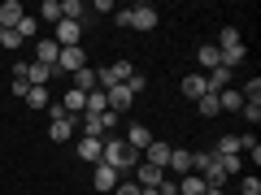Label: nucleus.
Here are the masks:
<instances>
[{
    "label": "nucleus",
    "instance_id": "obj_1",
    "mask_svg": "<svg viewBox=\"0 0 261 195\" xmlns=\"http://www.w3.org/2000/svg\"><path fill=\"white\" fill-rule=\"evenodd\" d=\"M100 165L118 169V174H130V169L140 165V152L130 148L126 139H118V135H109V139L100 143Z\"/></svg>",
    "mask_w": 261,
    "mask_h": 195
},
{
    "label": "nucleus",
    "instance_id": "obj_2",
    "mask_svg": "<svg viewBox=\"0 0 261 195\" xmlns=\"http://www.w3.org/2000/svg\"><path fill=\"white\" fill-rule=\"evenodd\" d=\"M113 113H83V139H109V130H113Z\"/></svg>",
    "mask_w": 261,
    "mask_h": 195
},
{
    "label": "nucleus",
    "instance_id": "obj_3",
    "mask_svg": "<svg viewBox=\"0 0 261 195\" xmlns=\"http://www.w3.org/2000/svg\"><path fill=\"white\" fill-rule=\"evenodd\" d=\"M130 74H135V65H130V61H113V65H105V70H96V78H100V91H109V87L126 83Z\"/></svg>",
    "mask_w": 261,
    "mask_h": 195
},
{
    "label": "nucleus",
    "instance_id": "obj_4",
    "mask_svg": "<svg viewBox=\"0 0 261 195\" xmlns=\"http://www.w3.org/2000/svg\"><path fill=\"white\" fill-rule=\"evenodd\" d=\"M83 65H87L83 48H61V56H57V74H79Z\"/></svg>",
    "mask_w": 261,
    "mask_h": 195
},
{
    "label": "nucleus",
    "instance_id": "obj_5",
    "mask_svg": "<svg viewBox=\"0 0 261 195\" xmlns=\"http://www.w3.org/2000/svg\"><path fill=\"white\" fill-rule=\"evenodd\" d=\"M79 35H83V22H57V35H53V44L57 48H79Z\"/></svg>",
    "mask_w": 261,
    "mask_h": 195
},
{
    "label": "nucleus",
    "instance_id": "obj_6",
    "mask_svg": "<svg viewBox=\"0 0 261 195\" xmlns=\"http://www.w3.org/2000/svg\"><path fill=\"white\" fill-rule=\"evenodd\" d=\"M157 18H161V13L152 9V5H130V30H152Z\"/></svg>",
    "mask_w": 261,
    "mask_h": 195
},
{
    "label": "nucleus",
    "instance_id": "obj_7",
    "mask_svg": "<svg viewBox=\"0 0 261 195\" xmlns=\"http://www.w3.org/2000/svg\"><path fill=\"white\" fill-rule=\"evenodd\" d=\"M130 174H135V186H161V182H166V169L148 165V160H140V165L130 169Z\"/></svg>",
    "mask_w": 261,
    "mask_h": 195
},
{
    "label": "nucleus",
    "instance_id": "obj_8",
    "mask_svg": "<svg viewBox=\"0 0 261 195\" xmlns=\"http://www.w3.org/2000/svg\"><path fill=\"white\" fill-rule=\"evenodd\" d=\"M105 100H109V113H130L135 95L126 91V83H118V87H109V91H105Z\"/></svg>",
    "mask_w": 261,
    "mask_h": 195
},
{
    "label": "nucleus",
    "instance_id": "obj_9",
    "mask_svg": "<svg viewBox=\"0 0 261 195\" xmlns=\"http://www.w3.org/2000/svg\"><path fill=\"white\" fill-rule=\"evenodd\" d=\"M170 152H174V148H170V143H161V139H152L148 148L140 152V160H148V165H157V169H166V165H170Z\"/></svg>",
    "mask_w": 261,
    "mask_h": 195
},
{
    "label": "nucleus",
    "instance_id": "obj_10",
    "mask_svg": "<svg viewBox=\"0 0 261 195\" xmlns=\"http://www.w3.org/2000/svg\"><path fill=\"white\" fill-rule=\"evenodd\" d=\"M18 70H22V78H27V87H48V83H53V74H57V70H48V65H18Z\"/></svg>",
    "mask_w": 261,
    "mask_h": 195
},
{
    "label": "nucleus",
    "instance_id": "obj_11",
    "mask_svg": "<svg viewBox=\"0 0 261 195\" xmlns=\"http://www.w3.org/2000/svg\"><path fill=\"white\" fill-rule=\"evenodd\" d=\"M22 13H27L22 0H0V30H13L22 22Z\"/></svg>",
    "mask_w": 261,
    "mask_h": 195
},
{
    "label": "nucleus",
    "instance_id": "obj_12",
    "mask_svg": "<svg viewBox=\"0 0 261 195\" xmlns=\"http://www.w3.org/2000/svg\"><path fill=\"white\" fill-rule=\"evenodd\" d=\"M74 126H79V117H53V121H48V139L65 143L70 135H74Z\"/></svg>",
    "mask_w": 261,
    "mask_h": 195
},
{
    "label": "nucleus",
    "instance_id": "obj_13",
    "mask_svg": "<svg viewBox=\"0 0 261 195\" xmlns=\"http://www.w3.org/2000/svg\"><path fill=\"white\" fill-rule=\"evenodd\" d=\"M118 182H122L118 169H109V165H96V169H92V186H96V191H113Z\"/></svg>",
    "mask_w": 261,
    "mask_h": 195
},
{
    "label": "nucleus",
    "instance_id": "obj_14",
    "mask_svg": "<svg viewBox=\"0 0 261 195\" xmlns=\"http://www.w3.org/2000/svg\"><path fill=\"white\" fill-rule=\"evenodd\" d=\"M205 83H209V91H226V87H231L235 83V70H226V65H218V70H209V74H205Z\"/></svg>",
    "mask_w": 261,
    "mask_h": 195
},
{
    "label": "nucleus",
    "instance_id": "obj_15",
    "mask_svg": "<svg viewBox=\"0 0 261 195\" xmlns=\"http://www.w3.org/2000/svg\"><path fill=\"white\" fill-rule=\"evenodd\" d=\"M166 174H178V178H183V174H192V152H187V148H174V152H170Z\"/></svg>",
    "mask_w": 261,
    "mask_h": 195
},
{
    "label": "nucleus",
    "instance_id": "obj_16",
    "mask_svg": "<svg viewBox=\"0 0 261 195\" xmlns=\"http://www.w3.org/2000/svg\"><path fill=\"white\" fill-rule=\"evenodd\" d=\"M57 56H61V48H57L53 39H39V44H35V61H39V65L57 70Z\"/></svg>",
    "mask_w": 261,
    "mask_h": 195
},
{
    "label": "nucleus",
    "instance_id": "obj_17",
    "mask_svg": "<svg viewBox=\"0 0 261 195\" xmlns=\"http://www.w3.org/2000/svg\"><path fill=\"white\" fill-rule=\"evenodd\" d=\"M70 78H74V91H96V87H100V78H96V70H92V65H83V70H79V74H70Z\"/></svg>",
    "mask_w": 261,
    "mask_h": 195
},
{
    "label": "nucleus",
    "instance_id": "obj_18",
    "mask_svg": "<svg viewBox=\"0 0 261 195\" xmlns=\"http://www.w3.org/2000/svg\"><path fill=\"white\" fill-rule=\"evenodd\" d=\"M205 91H209L205 74H183V95H187V100H200Z\"/></svg>",
    "mask_w": 261,
    "mask_h": 195
},
{
    "label": "nucleus",
    "instance_id": "obj_19",
    "mask_svg": "<svg viewBox=\"0 0 261 195\" xmlns=\"http://www.w3.org/2000/svg\"><path fill=\"white\" fill-rule=\"evenodd\" d=\"M61 109L70 113V117H83V109H87V95L70 87V91H65V100H61Z\"/></svg>",
    "mask_w": 261,
    "mask_h": 195
},
{
    "label": "nucleus",
    "instance_id": "obj_20",
    "mask_svg": "<svg viewBox=\"0 0 261 195\" xmlns=\"http://www.w3.org/2000/svg\"><path fill=\"white\" fill-rule=\"evenodd\" d=\"M209 186H205V178L200 174H183L178 178V195H205Z\"/></svg>",
    "mask_w": 261,
    "mask_h": 195
},
{
    "label": "nucleus",
    "instance_id": "obj_21",
    "mask_svg": "<svg viewBox=\"0 0 261 195\" xmlns=\"http://www.w3.org/2000/svg\"><path fill=\"white\" fill-rule=\"evenodd\" d=\"M214 48H218V52H231V48H244V39H240V30H235V26H222Z\"/></svg>",
    "mask_w": 261,
    "mask_h": 195
},
{
    "label": "nucleus",
    "instance_id": "obj_22",
    "mask_svg": "<svg viewBox=\"0 0 261 195\" xmlns=\"http://www.w3.org/2000/svg\"><path fill=\"white\" fill-rule=\"evenodd\" d=\"M13 30H18V39H22V44H31V39L39 35V18H35V13H22V22H18Z\"/></svg>",
    "mask_w": 261,
    "mask_h": 195
},
{
    "label": "nucleus",
    "instance_id": "obj_23",
    "mask_svg": "<svg viewBox=\"0 0 261 195\" xmlns=\"http://www.w3.org/2000/svg\"><path fill=\"white\" fill-rule=\"evenodd\" d=\"M126 143H130V148H135V152H144V148H148V143H152L148 126H140V121H135V126L126 130Z\"/></svg>",
    "mask_w": 261,
    "mask_h": 195
},
{
    "label": "nucleus",
    "instance_id": "obj_24",
    "mask_svg": "<svg viewBox=\"0 0 261 195\" xmlns=\"http://www.w3.org/2000/svg\"><path fill=\"white\" fill-rule=\"evenodd\" d=\"M196 61L205 65V70H218V65H222V52H218L214 44H200V48H196Z\"/></svg>",
    "mask_w": 261,
    "mask_h": 195
},
{
    "label": "nucleus",
    "instance_id": "obj_25",
    "mask_svg": "<svg viewBox=\"0 0 261 195\" xmlns=\"http://www.w3.org/2000/svg\"><path fill=\"white\" fill-rule=\"evenodd\" d=\"M79 160L100 165V139H79Z\"/></svg>",
    "mask_w": 261,
    "mask_h": 195
},
{
    "label": "nucleus",
    "instance_id": "obj_26",
    "mask_svg": "<svg viewBox=\"0 0 261 195\" xmlns=\"http://www.w3.org/2000/svg\"><path fill=\"white\" fill-rule=\"evenodd\" d=\"M235 139H240V152H248L252 165H257V160H261V143H257V135L248 130V135H235Z\"/></svg>",
    "mask_w": 261,
    "mask_h": 195
},
{
    "label": "nucleus",
    "instance_id": "obj_27",
    "mask_svg": "<svg viewBox=\"0 0 261 195\" xmlns=\"http://www.w3.org/2000/svg\"><path fill=\"white\" fill-rule=\"evenodd\" d=\"M196 109H200V117H218V113H222V109H218V95H214V91L200 95V100H196Z\"/></svg>",
    "mask_w": 261,
    "mask_h": 195
},
{
    "label": "nucleus",
    "instance_id": "obj_28",
    "mask_svg": "<svg viewBox=\"0 0 261 195\" xmlns=\"http://www.w3.org/2000/svg\"><path fill=\"white\" fill-rule=\"evenodd\" d=\"M22 100H27L31 109H48V104H53V100H48V87H31V91L22 95Z\"/></svg>",
    "mask_w": 261,
    "mask_h": 195
},
{
    "label": "nucleus",
    "instance_id": "obj_29",
    "mask_svg": "<svg viewBox=\"0 0 261 195\" xmlns=\"http://www.w3.org/2000/svg\"><path fill=\"white\" fill-rule=\"evenodd\" d=\"M83 113H109V100H105V91L96 87V91H87V109Z\"/></svg>",
    "mask_w": 261,
    "mask_h": 195
},
{
    "label": "nucleus",
    "instance_id": "obj_30",
    "mask_svg": "<svg viewBox=\"0 0 261 195\" xmlns=\"http://www.w3.org/2000/svg\"><path fill=\"white\" fill-rule=\"evenodd\" d=\"M214 156H240V139H235V135H222V139H218V152Z\"/></svg>",
    "mask_w": 261,
    "mask_h": 195
},
{
    "label": "nucleus",
    "instance_id": "obj_31",
    "mask_svg": "<svg viewBox=\"0 0 261 195\" xmlns=\"http://www.w3.org/2000/svg\"><path fill=\"white\" fill-rule=\"evenodd\" d=\"M39 13H44V22L57 26V22H61V0H44V9H39Z\"/></svg>",
    "mask_w": 261,
    "mask_h": 195
},
{
    "label": "nucleus",
    "instance_id": "obj_32",
    "mask_svg": "<svg viewBox=\"0 0 261 195\" xmlns=\"http://www.w3.org/2000/svg\"><path fill=\"white\" fill-rule=\"evenodd\" d=\"M126 91L130 95H144V91H148V78H144V74H130L126 78Z\"/></svg>",
    "mask_w": 261,
    "mask_h": 195
},
{
    "label": "nucleus",
    "instance_id": "obj_33",
    "mask_svg": "<svg viewBox=\"0 0 261 195\" xmlns=\"http://www.w3.org/2000/svg\"><path fill=\"white\" fill-rule=\"evenodd\" d=\"M240 195H261V178H240Z\"/></svg>",
    "mask_w": 261,
    "mask_h": 195
},
{
    "label": "nucleus",
    "instance_id": "obj_34",
    "mask_svg": "<svg viewBox=\"0 0 261 195\" xmlns=\"http://www.w3.org/2000/svg\"><path fill=\"white\" fill-rule=\"evenodd\" d=\"M0 48H9V52H18V48H22L18 30H0Z\"/></svg>",
    "mask_w": 261,
    "mask_h": 195
},
{
    "label": "nucleus",
    "instance_id": "obj_35",
    "mask_svg": "<svg viewBox=\"0 0 261 195\" xmlns=\"http://www.w3.org/2000/svg\"><path fill=\"white\" fill-rule=\"evenodd\" d=\"M113 26H122V30H130V9H113Z\"/></svg>",
    "mask_w": 261,
    "mask_h": 195
},
{
    "label": "nucleus",
    "instance_id": "obj_36",
    "mask_svg": "<svg viewBox=\"0 0 261 195\" xmlns=\"http://www.w3.org/2000/svg\"><path fill=\"white\" fill-rule=\"evenodd\" d=\"M240 113H244V117H248V121H252V126H257V121H261V104H244V109H240Z\"/></svg>",
    "mask_w": 261,
    "mask_h": 195
},
{
    "label": "nucleus",
    "instance_id": "obj_37",
    "mask_svg": "<svg viewBox=\"0 0 261 195\" xmlns=\"http://www.w3.org/2000/svg\"><path fill=\"white\" fill-rule=\"evenodd\" d=\"M157 195H178V182H174V178H170V174H166V182H161V186H157Z\"/></svg>",
    "mask_w": 261,
    "mask_h": 195
},
{
    "label": "nucleus",
    "instance_id": "obj_38",
    "mask_svg": "<svg viewBox=\"0 0 261 195\" xmlns=\"http://www.w3.org/2000/svg\"><path fill=\"white\" fill-rule=\"evenodd\" d=\"M113 195H140V186H135V182H118V186H113Z\"/></svg>",
    "mask_w": 261,
    "mask_h": 195
},
{
    "label": "nucleus",
    "instance_id": "obj_39",
    "mask_svg": "<svg viewBox=\"0 0 261 195\" xmlns=\"http://www.w3.org/2000/svg\"><path fill=\"white\" fill-rule=\"evenodd\" d=\"M9 91H13V95H27L31 87H27V78H13V83H9Z\"/></svg>",
    "mask_w": 261,
    "mask_h": 195
},
{
    "label": "nucleus",
    "instance_id": "obj_40",
    "mask_svg": "<svg viewBox=\"0 0 261 195\" xmlns=\"http://www.w3.org/2000/svg\"><path fill=\"white\" fill-rule=\"evenodd\" d=\"M205 195H226V191H218V186H209V191H205Z\"/></svg>",
    "mask_w": 261,
    "mask_h": 195
}]
</instances>
